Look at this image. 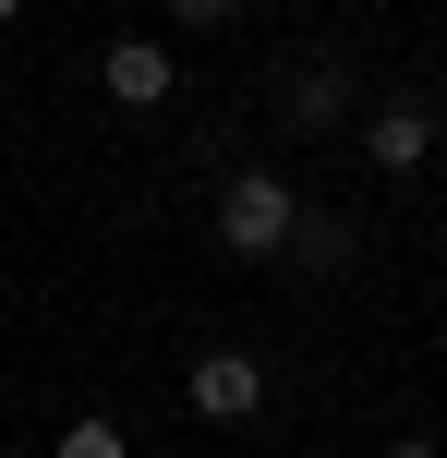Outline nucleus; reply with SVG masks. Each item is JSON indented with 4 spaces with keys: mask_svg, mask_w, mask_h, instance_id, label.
I'll return each instance as SVG.
<instances>
[{
    "mask_svg": "<svg viewBox=\"0 0 447 458\" xmlns=\"http://www.w3.org/2000/svg\"><path fill=\"white\" fill-rule=\"evenodd\" d=\"M61 458H133V446H121L109 411H85V422H61Z\"/></svg>",
    "mask_w": 447,
    "mask_h": 458,
    "instance_id": "6",
    "label": "nucleus"
},
{
    "mask_svg": "<svg viewBox=\"0 0 447 458\" xmlns=\"http://www.w3.org/2000/svg\"><path fill=\"white\" fill-rule=\"evenodd\" d=\"M339 97H351L339 61H303V72H290V121H339Z\"/></svg>",
    "mask_w": 447,
    "mask_h": 458,
    "instance_id": "5",
    "label": "nucleus"
},
{
    "mask_svg": "<svg viewBox=\"0 0 447 458\" xmlns=\"http://www.w3.org/2000/svg\"><path fill=\"white\" fill-rule=\"evenodd\" d=\"M169 13H182V24H218V13H230V0H169Z\"/></svg>",
    "mask_w": 447,
    "mask_h": 458,
    "instance_id": "7",
    "label": "nucleus"
},
{
    "mask_svg": "<svg viewBox=\"0 0 447 458\" xmlns=\"http://www.w3.org/2000/svg\"><path fill=\"white\" fill-rule=\"evenodd\" d=\"M387 458H435V446H424V435H411V446H387Z\"/></svg>",
    "mask_w": 447,
    "mask_h": 458,
    "instance_id": "8",
    "label": "nucleus"
},
{
    "mask_svg": "<svg viewBox=\"0 0 447 458\" xmlns=\"http://www.w3.org/2000/svg\"><path fill=\"white\" fill-rule=\"evenodd\" d=\"M435 157V109H375V169H424Z\"/></svg>",
    "mask_w": 447,
    "mask_h": 458,
    "instance_id": "4",
    "label": "nucleus"
},
{
    "mask_svg": "<svg viewBox=\"0 0 447 458\" xmlns=\"http://www.w3.org/2000/svg\"><path fill=\"white\" fill-rule=\"evenodd\" d=\"M97 72H109V97H121V109H158V97H169V48H158V37H121Z\"/></svg>",
    "mask_w": 447,
    "mask_h": 458,
    "instance_id": "3",
    "label": "nucleus"
},
{
    "mask_svg": "<svg viewBox=\"0 0 447 458\" xmlns=\"http://www.w3.org/2000/svg\"><path fill=\"white\" fill-rule=\"evenodd\" d=\"M13 13H24V0H0V24H13Z\"/></svg>",
    "mask_w": 447,
    "mask_h": 458,
    "instance_id": "9",
    "label": "nucleus"
},
{
    "mask_svg": "<svg viewBox=\"0 0 447 458\" xmlns=\"http://www.w3.org/2000/svg\"><path fill=\"white\" fill-rule=\"evenodd\" d=\"M290 229H303V217H290V182H279V169H242V182L218 193V242H230V253H279Z\"/></svg>",
    "mask_w": 447,
    "mask_h": 458,
    "instance_id": "1",
    "label": "nucleus"
},
{
    "mask_svg": "<svg viewBox=\"0 0 447 458\" xmlns=\"http://www.w3.org/2000/svg\"><path fill=\"white\" fill-rule=\"evenodd\" d=\"M182 398H193L206 422H254V411H266V362H254V350H206V362L182 374Z\"/></svg>",
    "mask_w": 447,
    "mask_h": 458,
    "instance_id": "2",
    "label": "nucleus"
}]
</instances>
